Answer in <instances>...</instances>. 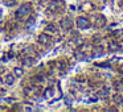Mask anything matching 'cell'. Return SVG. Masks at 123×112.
Segmentation results:
<instances>
[{
    "label": "cell",
    "mask_w": 123,
    "mask_h": 112,
    "mask_svg": "<svg viewBox=\"0 0 123 112\" xmlns=\"http://www.w3.org/2000/svg\"><path fill=\"white\" fill-rule=\"evenodd\" d=\"M32 4L29 3H24L23 6H20L17 8V11L15 12V17L16 20H20V21H27L31 16H32Z\"/></svg>",
    "instance_id": "cell-1"
},
{
    "label": "cell",
    "mask_w": 123,
    "mask_h": 112,
    "mask_svg": "<svg viewBox=\"0 0 123 112\" xmlns=\"http://www.w3.org/2000/svg\"><path fill=\"white\" fill-rule=\"evenodd\" d=\"M65 7H66V4H65L64 0H50L48 3L46 9H48L49 13H58V12L64 11Z\"/></svg>",
    "instance_id": "cell-2"
},
{
    "label": "cell",
    "mask_w": 123,
    "mask_h": 112,
    "mask_svg": "<svg viewBox=\"0 0 123 112\" xmlns=\"http://www.w3.org/2000/svg\"><path fill=\"white\" fill-rule=\"evenodd\" d=\"M91 25L95 29H102L107 25V17L102 13H97L91 17Z\"/></svg>",
    "instance_id": "cell-3"
},
{
    "label": "cell",
    "mask_w": 123,
    "mask_h": 112,
    "mask_svg": "<svg viewBox=\"0 0 123 112\" xmlns=\"http://www.w3.org/2000/svg\"><path fill=\"white\" fill-rule=\"evenodd\" d=\"M74 24L80 30H86V29H89V28L91 27V20L89 19L87 16H83L82 15V16H78L77 19H75Z\"/></svg>",
    "instance_id": "cell-4"
},
{
    "label": "cell",
    "mask_w": 123,
    "mask_h": 112,
    "mask_svg": "<svg viewBox=\"0 0 123 112\" xmlns=\"http://www.w3.org/2000/svg\"><path fill=\"white\" fill-rule=\"evenodd\" d=\"M37 44L40 46L48 48V46H50L52 44H53V37H52V34H49V33L43 32V33H40L38 37H37Z\"/></svg>",
    "instance_id": "cell-5"
},
{
    "label": "cell",
    "mask_w": 123,
    "mask_h": 112,
    "mask_svg": "<svg viewBox=\"0 0 123 112\" xmlns=\"http://www.w3.org/2000/svg\"><path fill=\"white\" fill-rule=\"evenodd\" d=\"M58 27L61 28L62 30L68 32V30H70L73 27H74V21H73L69 16H65V17H62V19L58 21Z\"/></svg>",
    "instance_id": "cell-6"
},
{
    "label": "cell",
    "mask_w": 123,
    "mask_h": 112,
    "mask_svg": "<svg viewBox=\"0 0 123 112\" xmlns=\"http://www.w3.org/2000/svg\"><path fill=\"white\" fill-rule=\"evenodd\" d=\"M38 91H40V87H38V84H29V86H25V87L23 88V92H24L25 96L37 95Z\"/></svg>",
    "instance_id": "cell-7"
},
{
    "label": "cell",
    "mask_w": 123,
    "mask_h": 112,
    "mask_svg": "<svg viewBox=\"0 0 123 112\" xmlns=\"http://www.w3.org/2000/svg\"><path fill=\"white\" fill-rule=\"evenodd\" d=\"M58 30H60V27H58V25L54 24V22H49V24L45 27L44 32L49 33V34H58Z\"/></svg>",
    "instance_id": "cell-8"
},
{
    "label": "cell",
    "mask_w": 123,
    "mask_h": 112,
    "mask_svg": "<svg viewBox=\"0 0 123 112\" xmlns=\"http://www.w3.org/2000/svg\"><path fill=\"white\" fill-rule=\"evenodd\" d=\"M119 50H120V44L118 42V41L112 40L107 44V51H109V53H117V51H119Z\"/></svg>",
    "instance_id": "cell-9"
},
{
    "label": "cell",
    "mask_w": 123,
    "mask_h": 112,
    "mask_svg": "<svg viewBox=\"0 0 123 112\" xmlns=\"http://www.w3.org/2000/svg\"><path fill=\"white\" fill-rule=\"evenodd\" d=\"M97 96L98 99H107L110 96V88L107 86H102V88L97 91Z\"/></svg>",
    "instance_id": "cell-10"
},
{
    "label": "cell",
    "mask_w": 123,
    "mask_h": 112,
    "mask_svg": "<svg viewBox=\"0 0 123 112\" xmlns=\"http://www.w3.org/2000/svg\"><path fill=\"white\" fill-rule=\"evenodd\" d=\"M35 62H36V58L33 56H24V58L21 59V65L24 67L33 66V65H35Z\"/></svg>",
    "instance_id": "cell-11"
},
{
    "label": "cell",
    "mask_w": 123,
    "mask_h": 112,
    "mask_svg": "<svg viewBox=\"0 0 123 112\" xmlns=\"http://www.w3.org/2000/svg\"><path fill=\"white\" fill-rule=\"evenodd\" d=\"M110 98H111V101H112L114 106H122V104H123V95H122V94H119L118 91L115 94H112Z\"/></svg>",
    "instance_id": "cell-12"
},
{
    "label": "cell",
    "mask_w": 123,
    "mask_h": 112,
    "mask_svg": "<svg viewBox=\"0 0 123 112\" xmlns=\"http://www.w3.org/2000/svg\"><path fill=\"white\" fill-rule=\"evenodd\" d=\"M15 79H16V77H15L13 74H6V77H4L3 82L6 83L7 86H12L15 83Z\"/></svg>",
    "instance_id": "cell-13"
},
{
    "label": "cell",
    "mask_w": 123,
    "mask_h": 112,
    "mask_svg": "<svg viewBox=\"0 0 123 112\" xmlns=\"http://www.w3.org/2000/svg\"><path fill=\"white\" fill-rule=\"evenodd\" d=\"M112 86H114L115 91H118V92H122V91H123V79L114 80V83H112Z\"/></svg>",
    "instance_id": "cell-14"
},
{
    "label": "cell",
    "mask_w": 123,
    "mask_h": 112,
    "mask_svg": "<svg viewBox=\"0 0 123 112\" xmlns=\"http://www.w3.org/2000/svg\"><path fill=\"white\" fill-rule=\"evenodd\" d=\"M44 79H45L44 74H36L35 77H32V82L35 83V84H40V83H43Z\"/></svg>",
    "instance_id": "cell-15"
},
{
    "label": "cell",
    "mask_w": 123,
    "mask_h": 112,
    "mask_svg": "<svg viewBox=\"0 0 123 112\" xmlns=\"http://www.w3.org/2000/svg\"><path fill=\"white\" fill-rule=\"evenodd\" d=\"M12 74H13L16 78H21L23 75H24V69H23V67H19V66H17V67H15V69H13Z\"/></svg>",
    "instance_id": "cell-16"
},
{
    "label": "cell",
    "mask_w": 123,
    "mask_h": 112,
    "mask_svg": "<svg viewBox=\"0 0 123 112\" xmlns=\"http://www.w3.org/2000/svg\"><path fill=\"white\" fill-rule=\"evenodd\" d=\"M112 38H119V37H123V29H115L110 33Z\"/></svg>",
    "instance_id": "cell-17"
},
{
    "label": "cell",
    "mask_w": 123,
    "mask_h": 112,
    "mask_svg": "<svg viewBox=\"0 0 123 112\" xmlns=\"http://www.w3.org/2000/svg\"><path fill=\"white\" fill-rule=\"evenodd\" d=\"M81 9H82V11H85V12L91 11V9H93V4H91V1H85V3L81 6Z\"/></svg>",
    "instance_id": "cell-18"
},
{
    "label": "cell",
    "mask_w": 123,
    "mask_h": 112,
    "mask_svg": "<svg viewBox=\"0 0 123 112\" xmlns=\"http://www.w3.org/2000/svg\"><path fill=\"white\" fill-rule=\"evenodd\" d=\"M91 42H93V45L95 46V45H101V42H102V37L99 34H95V36H93V40H91Z\"/></svg>",
    "instance_id": "cell-19"
},
{
    "label": "cell",
    "mask_w": 123,
    "mask_h": 112,
    "mask_svg": "<svg viewBox=\"0 0 123 112\" xmlns=\"http://www.w3.org/2000/svg\"><path fill=\"white\" fill-rule=\"evenodd\" d=\"M53 94H54V88L53 87H48L45 91H44V96H45V98H50V96H53Z\"/></svg>",
    "instance_id": "cell-20"
},
{
    "label": "cell",
    "mask_w": 123,
    "mask_h": 112,
    "mask_svg": "<svg viewBox=\"0 0 123 112\" xmlns=\"http://www.w3.org/2000/svg\"><path fill=\"white\" fill-rule=\"evenodd\" d=\"M68 66H69V65H68V61H60L58 62V69L60 70H62V71H64V70H66L68 69Z\"/></svg>",
    "instance_id": "cell-21"
},
{
    "label": "cell",
    "mask_w": 123,
    "mask_h": 112,
    "mask_svg": "<svg viewBox=\"0 0 123 112\" xmlns=\"http://www.w3.org/2000/svg\"><path fill=\"white\" fill-rule=\"evenodd\" d=\"M3 4L7 7H13L16 4V0H3Z\"/></svg>",
    "instance_id": "cell-22"
},
{
    "label": "cell",
    "mask_w": 123,
    "mask_h": 112,
    "mask_svg": "<svg viewBox=\"0 0 123 112\" xmlns=\"http://www.w3.org/2000/svg\"><path fill=\"white\" fill-rule=\"evenodd\" d=\"M95 66H99V67H110V63H109V62H97Z\"/></svg>",
    "instance_id": "cell-23"
},
{
    "label": "cell",
    "mask_w": 123,
    "mask_h": 112,
    "mask_svg": "<svg viewBox=\"0 0 123 112\" xmlns=\"http://www.w3.org/2000/svg\"><path fill=\"white\" fill-rule=\"evenodd\" d=\"M75 80H77V82H85L86 77L85 75H77V77H75Z\"/></svg>",
    "instance_id": "cell-24"
},
{
    "label": "cell",
    "mask_w": 123,
    "mask_h": 112,
    "mask_svg": "<svg viewBox=\"0 0 123 112\" xmlns=\"http://www.w3.org/2000/svg\"><path fill=\"white\" fill-rule=\"evenodd\" d=\"M6 101L7 103H13V101H16V98H7Z\"/></svg>",
    "instance_id": "cell-25"
},
{
    "label": "cell",
    "mask_w": 123,
    "mask_h": 112,
    "mask_svg": "<svg viewBox=\"0 0 123 112\" xmlns=\"http://www.w3.org/2000/svg\"><path fill=\"white\" fill-rule=\"evenodd\" d=\"M103 111H117V107H109V108H103Z\"/></svg>",
    "instance_id": "cell-26"
},
{
    "label": "cell",
    "mask_w": 123,
    "mask_h": 112,
    "mask_svg": "<svg viewBox=\"0 0 123 112\" xmlns=\"http://www.w3.org/2000/svg\"><path fill=\"white\" fill-rule=\"evenodd\" d=\"M118 7L123 11V0H118Z\"/></svg>",
    "instance_id": "cell-27"
},
{
    "label": "cell",
    "mask_w": 123,
    "mask_h": 112,
    "mask_svg": "<svg viewBox=\"0 0 123 112\" xmlns=\"http://www.w3.org/2000/svg\"><path fill=\"white\" fill-rule=\"evenodd\" d=\"M7 94V91L4 90V88H0V96H3V95H6Z\"/></svg>",
    "instance_id": "cell-28"
},
{
    "label": "cell",
    "mask_w": 123,
    "mask_h": 112,
    "mask_svg": "<svg viewBox=\"0 0 123 112\" xmlns=\"http://www.w3.org/2000/svg\"><path fill=\"white\" fill-rule=\"evenodd\" d=\"M6 71H7V70H6V67H0V75H1V74H4Z\"/></svg>",
    "instance_id": "cell-29"
},
{
    "label": "cell",
    "mask_w": 123,
    "mask_h": 112,
    "mask_svg": "<svg viewBox=\"0 0 123 112\" xmlns=\"http://www.w3.org/2000/svg\"><path fill=\"white\" fill-rule=\"evenodd\" d=\"M0 83H4V82H3V79H1V75H0Z\"/></svg>",
    "instance_id": "cell-30"
}]
</instances>
